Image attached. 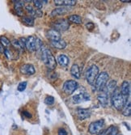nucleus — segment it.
Masks as SVG:
<instances>
[{"label":"nucleus","mask_w":131,"mask_h":135,"mask_svg":"<svg viewBox=\"0 0 131 135\" xmlns=\"http://www.w3.org/2000/svg\"><path fill=\"white\" fill-rule=\"evenodd\" d=\"M23 115H25V117H28V118H31L32 117V115L30 114V113H28V112H23Z\"/></svg>","instance_id":"nucleus-34"},{"label":"nucleus","mask_w":131,"mask_h":135,"mask_svg":"<svg viewBox=\"0 0 131 135\" xmlns=\"http://www.w3.org/2000/svg\"><path fill=\"white\" fill-rule=\"evenodd\" d=\"M122 114L125 117H129L131 114V104H130L129 99H128V100L126 101L125 104L124 105V107L122 108Z\"/></svg>","instance_id":"nucleus-23"},{"label":"nucleus","mask_w":131,"mask_h":135,"mask_svg":"<svg viewBox=\"0 0 131 135\" xmlns=\"http://www.w3.org/2000/svg\"><path fill=\"white\" fill-rule=\"evenodd\" d=\"M122 3H130L129 1H122Z\"/></svg>","instance_id":"nucleus-36"},{"label":"nucleus","mask_w":131,"mask_h":135,"mask_svg":"<svg viewBox=\"0 0 131 135\" xmlns=\"http://www.w3.org/2000/svg\"><path fill=\"white\" fill-rule=\"evenodd\" d=\"M57 133H58V135H67V132H66L64 129H62V128H61V129H58Z\"/></svg>","instance_id":"nucleus-33"},{"label":"nucleus","mask_w":131,"mask_h":135,"mask_svg":"<svg viewBox=\"0 0 131 135\" xmlns=\"http://www.w3.org/2000/svg\"><path fill=\"white\" fill-rule=\"evenodd\" d=\"M45 103L46 104H48V105H52V104H54V98L53 97V96H51V95H50V96H47L45 99Z\"/></svg>","instance_id":"nucleus-31"},{"label":"nucleus","mask_w":131,"mask_h":135,"mask_svg":"<svg viewBox=\"0 0 131 135\" xmlns=\"http://www.w3.org/2000/svg\"><path fill=\"white\" fill-rule=\"evenodd\" d=\"M4 47L2 45V44L1 43H0V53H3L4 52Z\"/></svg>","instance_id":"nucleus-35"},{"label":"nucleus","mask_w":131,"mask_h":135,"mask_svg":"<svg viewBox=\"0 0 131 135\" xmlns=\"http://www.w3.org/2000/svg\"><path fill=\"white\" fill-rule=\"evenodd\" d=\"M25 10L27 11V13L28 14V16H31L33 19L34 18H37V17H41L43 16V12L41 11V10L34 9L30 5H27L25 7Z\"/></svg>","instance_id":"nucleus-12"},{"label":"nucleus","mask_w":131,"mask_h":135,"mask_svg":"<svg viewBox=\"0 0 131 135\" xmlns=\"http://www.w3.org/2000/svg\"><path fill=\"white\" fill-rule=\"evenodd\" d=\"M68 21H70L72 23H77V24H79L82 23V19L78 15H71L69 16L68 18Z\"/></svg>","instance_id":"nucleus-25"},{"label":"nucleus","mask_w":131,"mask_h":135,"mask_svg":"<svg viewBox=\"0 0 131 135\" xmlns=\"http://www.w3.org/2000/svg\"><path fill=\"white\" fill-rule=\"evenodd\" d=\"M51 45L53 47L57 49V50H64L66 47V43L62 39L58 41H51Z\"/></svg>","instance_id":"nucleus-22"},{"label":"nucleus","mask_w":131,"mask_h":135,"mask_svg":"<svg viewBox=\"0 0 131 135\" xmlns=\"http://www.w3.org/2000/svg\"><path fill=\"white\" fill-rule=\"evenodd\" d=\"M42 48V47H41ZM41 59L43 61L44 64L46 66L47 68L53 70L57 66V61L54 55L52 54L51 51L47 48H42L41 52Z\"/></svg>","instance_id":"nucleus-2"},{"label":"nucleus","mask_w":131,"mask_h":135,"mask_svg":"<svg viewBox=\"0 0 131 135\" xmlns=\"http://www.w3.org/2000/svg\"><path fill=\"white\" fill-rule=\"evenodd\" d=\"M104 120L100 119L96 121H93L90 124L89 127H88V132L91 134H98L104 128Z\"/></svg>","instance_id":"nucleus-6"},{"label":"nucleus","mask_w":131,"mask_h":135,"mask_svg":"<svg viewBox=\"0 0 131 135\" xmlns=\"http://www.w3.org/2000/svg\"><path fill=\"white\" fill-rule=\"evenodd\" d=\"M110 99L112 105L117 110H122L127 101V96L122 95L120 91V88H117L115 91L110 95Z\"/></svg>","instance_id":"nucleus-1"},{"label":"nucleus","mask_w":131,"mask_h":135,"mask_svg":"<svg viewBox=\"0 0 131 135\" xmlns=\"http://www.w3.org/2000/svg\"><path fill=\"white\" fill-rule=\"evenodd\" d=\"M120 91L122 95L128 96L130 94V83L128 81H124L122 84Z\"/></svg>","instance_id":"nucleus-18"},{"label":"nucleus","mask_w":131,"mask_h":135,"mask_svg":"<svg viewBox=\"0 0 131 135\" xmlns=\"http://www.w3.org/2000/svg\"><path fill=\"white\" fill-rule=\"evenodd\" d=\"M33 3H34L36 7H37V9L41 10V9L43 7V5H44L45 3H48V1H42V0H34Z\"/></svg>","instance_id":"nucleus-28"},{"label":"nucleus","mask_w":131,"mask_h":135,"mask_svg":"<svg viewBox=\"0 0 131 135\" xmlns=\"http://www.w3.org/2000/svg\"><path fill=\"white\" fill-rule=\"evenodd\" d=\"M98 75H99V68L95 65L91 66V67L88 69L85 74V78H86L87 82L90 85H94Z\"/></svg>","instance_id":"nucleus-5"},{"label":"nucleus","mask_w":131,"mask_h":135,"mask_svg":"<svg viewBox=\"0 0 131 135\" xmlns=\"http://www.w3.org/2000/svg\"><path fill=\"white\" fill-rule=\"evenodd\" d=\"M14 8L19 16H23V7L25 5V1H14Z\"/></svg>","instance_id":"nucleus-20"},{"label":"nucleus","mask_w":131,"mask_h":135,"mask_svg":"<svg viewBox=\"0 0 131 135\" xmlns=\"http://www.w3.org/2000/svg\"><path fill=\"white\" fill-rule=\"evenodd\" d=\"M46 36L51 41H58L61 39V34L59 32L54 30V29H50L47 31L46 32Z\"/></svg>","instance_id":"nucleus-15"},{"label":"nucleus","mask_w":131,"mask_h":135,"mask_svg":"<svg viewBox=\"0 0 131 135\" xmlns=\"http://www.w3.org/2000/svg\"><path fill=\"white\" fill-rule=\"evenodd\" d=\"M79 87V84L76 81L74 80H67L64 83L62 90L66 95H71L74 93L75 90H77Z\"/></svg>","instance_id":"nucleus-8"},{"label":"nucleus","mask_w":131,"mask_h":135,"mask_svg":"<svg viewBox=\"0 0 131 135\" xmlns=\"http://www.w3.org/2000/svg\"><path fill=\"white\" fill-rule=\"evenodd\" d=\"M57 62L59 63V65L62 66H64V67H66L69 65V62H70L69 57L66 55H65V54L59 55L57 57Z\"/></svg>","instance_id":"nucleus-21"},{"label":"nucleus","mask_w":131,"mask_h":135,"mask_svg":"<svg viewBox=\"0 0 131 135\" xmlns=\"http://www.w3.org/2000/svg\"><path fill=\"white\" fill-rule=\"evenodd\" d=\"M117 135H120V134H117Z\"/></svg>","instance_id":"nucleus-37"},{"label":"nucleus","mask_w":131,"mask_h":135,"mask_svg":"<svg viewBox=\"0 0 131 135\" xmlns=\"http://www.w3.org/2000/svg\"><path fill=\"white\" fill-rule=\"evenodd\" d=\"M117 82L115 80H111L109 82L108 85H106V87L104 88V90L107 91V93H108L110 96V95L115 91V89L117 88Z\"/></svg>","instance_id":"nucleus-19"},{"label":"nucleus","mask_w":131,"mask_h":135,"mask_svg":"<svg viewBox=\"0 0 131 135\" xmlns=\"http://www.w3.org/2000/svg\"><path fill=\"white\" fill-rule=\"evenodd\" d=\"M70 74L75 79H79L80 78V70L78 65L74 64L70 68Z\"/></svg>","instance_id":"nucleus-24"},{"label":"nucleus","mask_w":131,"mask_h":135,"mask_svg":"<svg viewBox=\"0 0 131 135\" xmlns=\"http://www.w3.org/2000/svg\"><path fill=\"white\" fill-rule=\"evenodd\" d=\"M77 116L79 120H86L91 117V111L87 108H78L77 109Z\"/></svg>","instance_id":"nucleus-16"},{"label":"nucleus","mask_w":131,"mask_h":135,"mask_svg":"<svg viewBox=\"0 0 131 135\" xmlns=\"http://www.w3.org/2000/svg\"><path fill=\"white\" fill-rule=\"evenodd\" d=\"M25 41H26L25 38L21 37L19 40H16V39L13 40L12 41H11V44L12 45V46L17 51L22 52L25 50Z\"/></svg>","instance_id":"nucleus-11"},{"label":"nucleus","mask_w":131,"mask_h":135,"mask_svg":"<svg viewBox=\"0 0 131 135\" xmlns=\"http://www.w3.org/2000/svg\"><path fill=\"white\" fill-rule=\"evenodd\" d=\"M3 54H5V56L7 57V59H10V60L14 59V57H13V54H12V52H11L10 50H8L7 48H5V49H4V52H3Z\"/></svg>","instance_id":"nucleus-30"},{"label":"nucleus","mask_w":131,"mask_h":135,"mask_svg":"<svg viewBox=\"0 0 131 135\" xmlns=\"http://www.w3.org/2000/svg\"><path fill=\"white\" fill-rule=\"evenodd\" d=\"M109 79V76L106 72H101L100 74H99L94 84L96 90L98 91H103L104 88L106 87L107 83H108Z\"/></svg>","instance_id":"nucleus-4"},{"label":"nucleus","mask_w":131,"mask_h":135,"mask_svg":"<svg viewBox=\"0 0 131 135\" xmlns=\"http://www.w3.org/2000/svg\"><path fill=\"white\" fill-rule=\"evenodd\" d=\"M20 70L21 74H23V75H32L36 72L34 66L32 65H31V64L23 65L20 67Z\"/></svg>","instance_id":"nucleus-13"},{"label":"nucleus","mask_w":131,"mask_h":135,"mask_svg":"<svg viewBox=\"0 0 131 135\" xmlns=\"http://www.w3.org/2000/svg\"><path fill=\"white\" fill-rule=\"evenodd\" d=\"M90 95L88 93H79L77 95H75L72 97V102L74 104H80L85 101H89L90 100Z\"/></svg>","instance_id":"nucleus-9"},{"label":"nucleus","mask_w":131,"mask_h":135,"mask_svg":"<svg viewBox=\"0 0 131 135\" xmlns=\"http://www.w3.org/2000/svg\"><path fill=\"white\" fill-rule=\"evenodd\" d=\"M113 126H111L108 129H106L104 130H101L97 135H110V133L113 130Z\"/></svg>","instance_id":"nucleus-29"},{"label":"nucleus","mask_w":131,"mask_h":135,"mask_svg":"<svg viewBox=\"0 0 131 135\" xmlns=\"http://www.w3.org/2000/svg\"><path fill=\"white\" fill-rule=\"evenodd\" d=\"M0 43L2 44V45L3 47L9 46L11 45L10 40L7 37V36H0Z\"/></svg>","instance_id":"nucleus-27"},{"label":"nucleus","mask_w":131,"mask_h":135,"mask_svg":"<svg viewBox=\"0 0 131 135\" xmlns=\"http://www.w3.org/2000/svg\"><path fill=\"white\" fill-rule=\"evenodd\" d=\"M51 26L53 28V29L57 31V32H64L66 31L69 28H70V23L68 22L67 20L65 19H61V20H58L54 21Z\"/></svg>","instance_id":"nucleus-7"},{"label":"nucleus","mask_w":131,"mask_h":135,"mask_svg":"<svg viewBox=\"0 0 131 135\" xmlns=\"http://www.w3.org/2000/svg\"><path fill=\"white\" fill-rule=\"evenodd\" d=\"M75 0H55L54 4L60 7H72L76 4Z\"/></svg>","instance_id":"nucleus-17"},{"label":"nucleus","mask_w":131,"mask_h":135,"mask_svg":"<svg viewBox=\"0 0 131 135\" xmlns=\"http://www.w3.org/2000/svg\"><path fill=\"white\" fill-rule=\"evenodd\" d=\"M23 23H25L28 26H33L34 19L31 16H25V17H23Z\"/></svg>","instance_id":"nucleus-26"},{"label":"nucleus","mask_w":131,"mask_h":135,"mask_svg":"<svg viewBox=\"0 0 131 135\" xmlns=\"http://www.w3.org/2000/svg\"><path fill=\"white\" fill-rule=\"evenodd\" d=\"M42 41L40 38L35 36H31L26 39L25 41V48L31 52H35L39 50L42 47Z\"/></svg>","instance_id":"nucleus-3"},{"label":"nucleus","mask_w":131,"mask_h":135,"mask_svg":"<svg viewBox=\"0 0 131 135\" xmlns=\"http://www.w3.org/2000/svg\"><path fill=\"white\" fill-rule=\"evenodd\" d=\"M101 93L98 95V97H97V99H98V101H99V103H100V104L102 106V107H104V108H105V107H107L109 105V95L107 93V91L104 89L103 91H100Z\"/></svg>","instance_id":"nucleus-10"},{"label":"nucleus","mask_w":131,"mask_h":135,"mask_svg":"<svg viewBox=\"0 0 131 135\" xmlns=\"http://www.w3.org/2000/svg\"><path fill=\"white\" fill-rule=\"evenodd\" d=\"M70 11H71V9L69 7H59L52 11V12L50 13V16L52 17L57 16H61V15H64V14L67 13V12H69Z\"/></svg>","instance_id":"nucleus-14"},{"label":"nucleus","mask_w":131,"mask_h":135,"mask_svg":"<svg viewBox=\"0 0 131 135\" xmlns=\"http://www.w3.org/2000/svg\"><path fill=\"white\" fill-rule=\"evenodd\" d=\"M27 88V82H21L19 85H18V91H23Z\"/></svg>","instance_id":"nucleus-32"}]
</instances>
